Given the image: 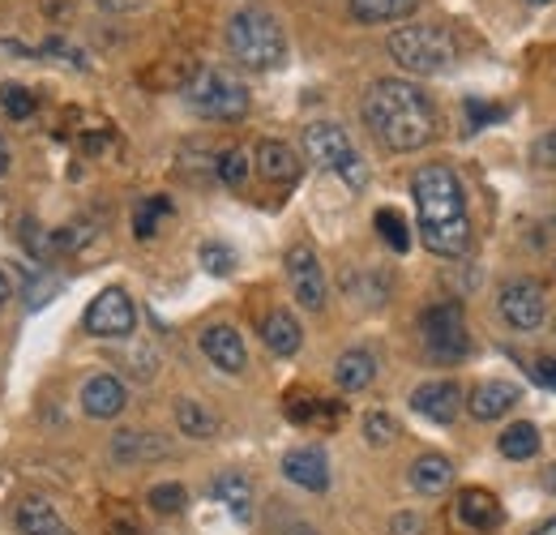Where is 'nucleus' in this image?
Here are the masks:
<instances>
[{
    "instance_id": "8",
    "label": "nucleus",
    "mask_w": 556,
    "mask_h": 535,
    "mask_svg": "<svg viewBox=\"0 0 556 535\" xmlns=\"http://www.w3.org/2000/svg\"><path fill=\"white\" fill-rule=\"evenodd\" d=\"M496 313L514 326V331H540L548 318V291L535 278H509L496 296Z\"/></svg>"
},
{
    "instance_id": "5",
    "label": "nucleus",
    "mask_w": 556,
    "mask_h": 535,
    "mask_svg": "<svg viewBox=\"0 0 556 535\" xmlns=\"http://www.w3.org/2000/svg\"><path fill=\"white\" fill-rule=\"evenodd\" d=\"M185 103L206 121H240L249 116V86L227 69H198L185 82Z\"/></svg>"
},
{
    "instance_id": "27",
    "label": "nucleus",
    "mask_w": 556,
    "mask_h": 535,
    "mask_svg": "<svg viewBox=\"0 0 556 535\" xmlns=\"http://www.w3.org/2000/svg\"><path fill=\"white\" fill-rule=\"evenodd\" d=\"M496 446H501V455H505V459L527 463V459H535V455H540V428H535V424H527V420H522V424H509V428L501 433V441H496Z\"/></svg>"
},
{
    "instance_id": "45",
    "label": "nucleus",
    "mask_w": 556,
    "mask_h": 535,
    "mask_svg": "<svg viewBox=\"0 0 556 535\" xmlns=\"http://www.w3.org/2000/svg\"><path fill=\"white\" fill-rule=\"evenodd\" d=\"M531 535H556V519H548V523H540Z\"/></svg>"
},
{
    "instance_id": "31",
    "label": "nucleus",
    "mask_w": 556,
    "mask_h": 535,
    "mask_svg": "<svg viewBox=\"0 0 556 535\" xmlns=\"http://www.w3.org/2000/svg\"><path fill=\"white\" fill-rule=\"evenodd\" d=\"M0 108H4L13 121H30V116H35V95H30L26 86H17V82H4V86H0Z\"/></svg>"
},
{
    "instance_id": "9",
    "label": "nucleus",
    "mask_w": 556,
    "mask_h": 535,
    "mask_svg": "<svg viewBox=\"0 0 556 535\" xmlns=\"http://www.w3.org/2000/svg\"><path fill=\"white\" fill-rule=\"evenodd\" d=\"M81 326H86V335L94 338H129L134 326H138V309H134L125 287H108V291H99L90 300Z\"/></svg>"
},
{
    "instance_id": "1",
    "label": "nucleus",
    "mask_w": 556,
    "mask_h": 535,
    "mask_svg": "<svg viewBox=\"0 0 556 535\" xmlns=\"http://www.w3.org/2000/svg\"><path fill=\"white\" fill-rule=\"evenodd\" d=\"M359 112H364V125L372 129V137L394 154L424 150L437 137V108L407 77H377L364 90Z\"/></svg>"
},
{
    "instance_id": "25",
    "label": "nucleus",
    "mask_w": 556,
    "mask_h": 535,
    "mask_svg": "<svg viewBox=\"0 0 556 535\" xmlns=\"http://www.w3.org/2000/svg\"><path fill=\"white\" fill-rule=\"evenodd\" d=\"M351 13L368 26H381V22H403L419 9V0H348Z\"/></svg>"
},
{
    "instance_id": "38",
    "label": "nucleus",
    "mask_w": 556,
    "mask_h": 535,
    "mask_svg": "<svg viewBox=\"0 0 556 535\" xmlns=\"http://www.w3.org/2000/svg\"><path fill=\"white\" fill-rule=\"evenodd\" d=\"M390 532L394 535H424V519H419V514H394Z\"/></svg>"
},
{
    "instance_id": "14",
    "label": "nucleus",
    "mask_w": 556,
    "mask_h": 535,
    "mask_svg": "<svg viewBox=\"0 0 556 535\" xmlns=\"http://www.w3.org/2000/svg\"><path fill=\"white\" fill-rule=\"evenodd\" d=\"M253 163H257V176H262L266 185H278V189H291V185L300 181V172H304L300 154H295L287 141H275V137L257 146Z\"/></svg>"
},
{
    "instance_id": "15",
    "label": "nucleus",
    "mask_w": 556,
    "mask_h": 535,
    "mask_svg": "<svg viewBox=\"0 0 556 535\" xmlns=\"http://www.w3.org/2000/svg\"><path fill=\"white\" fill-rule=\"evenodd\" d=\"M518 402H522V386H514V382H476V390L467 395V411L492 424V420L509 415V407H518Z\"/></svg>"
},
{
    "instance_id": "34",
    "label": "nucleus",
    "mask_w": 556,
    "mask_h": 535,
    "mask_svg": "<svg viewBox=\"0 0 556 535\" xmlns=\"http://www.w3.org/2000/svg\"><path fill=\"white\" fill-rule=\"evenodd\" d=\"M364 437H368V446H390L394 437H399V424H394V415H386V411H372V415H364Z\"/></svg>"
},
{
    "instance_id": "24",
    "label": "nucleus",
    "mask_w": 556,
    "mask_h": 535,
    "mask_svg": "<svg viewBox=\"0 0 556 535\" xmlns=\"http://www.w3.org/2000/svg\"><path fill=\"white\" fill-rule=\"evenodd\" d=\"M287 420L295 424H321V428H334L343 420V402L330 399H313V395H287Z\"/></svg>"
},
{
    "instance_id": "6",
    "label": "nucleus",
    "mask_w": 556,
    "mask_h": 535,
    "mask_svg": "<svg viewBox=\"0 0 556 535\" xmlns=\"http://www.w3.org/2000/svg\"><path fill=\"white\" fill-rule=\"evenodd\" d=\"M304 154H308L317 167L343 176L348 189H364V185H368V167H364L359 150L351 146L348 129L334 125V121H313V125L304 129Z\"/></svg>"
},
{
    "instance_id": "47",
    "label": "nucleus",
    "mask_w": 556,
    "mask_h": 535,
    "mask_svg": "<svg viewBox=\"0 0 556 535\" xmlns=\"http://www.w3.org/2000/svg\"><path fill=\"white\" fill-rule=\"evenodd\" d=\"M531 4H553V0H531Z\"/></svg>"
},
{
    "instance_id": "13",
    "label": "nucleus",
    "mask_w": 556,
    "mask_h": 535,
    "mask_svg": "<svg viewBox=\"0 0 556 535\" xmlns=\"http://www.w3.org/2000/svg\"><path fill=\"white\" fill-rule=\"evenodd\" d=\"M412 407H416L424 420H432V424H454V420H458V411H463V390H458V382L437 377V382L416 386Z\"/></svg>"
},
{
    "instance_id": "28",
    "label": "nucleus",
    "mask_w": 556,
    "mask_h": 535,
    "mask_svg": "<svg viewBox=\"0 0 556 535\" xmlns=\"http://www.w3.org/2000/svg\"><path fill=\"white\" fill-rule=\"evenodd\" d=\"M372 223H377L381 240H386L394 253H407V249H412V227H407V219H403L394 206H381V210L372 214Z\"/></svg>"
},
{
    "instance_id": "10",
    "label": "nucleus",
    "mask_w": 556,
    "mask_h": 535,
    "mask_svg": "<svg viewBox=\"0 0 556 535\" xmlns=\"http://www.w3.org/2000/svg\"><path fill=\"white\" fill-rule=\"evenodd\" d=\"M282 266H287L291 296H295L308 313L326 309V270H321V262H317V249H313V245H291Z\"/></svg>"
},
{
    "instance_id": "18",
    "label": "nucleus",
    "mask_w": 556,
    "mask_h": 535,
    "mask_svg": "<svg viewBox=\"0 0 556 535\" xmlns=\"http://www.w3.org/2000/svg\"><path fill=\"white\" fill-rule=\"evenodd\" d=\"M172 446L159 437V433H138V428H125L112 437V459L116 463H154V459H167Z\"/></svg>"
},
{
    "instance_id": "17",
    "label": "nucleus",
    "mask_w": 556,
    "mask_h": 535,
    "mask_svg": "<svg viewBox=\"0 0 556 535\" xmlns=\"http://www.w3.org/2000/svg\"><path fill=\"white\" fill-rule=\"evenodd\" d=\"M202 351L214 369L223 373H244L249 364V351H244V338L236 335V326H206L202 331Z\"/></svg>"
},
{
    "instance_id": "11",
    "label": "nucleus",
    "mask_w": 556,
    "mask_h": 535,
    "mask_svg": "<svg viewBox=\"0 0 556 535\" xmlns=\"http://www.w3.org/2000/svg\"><path fill=\"white\" fill-rule=\"evenodd\" d=\"M501 506L488 488H463L454 497V527L463 535H492L501 527Z\"/></svg>"
},
{
    "instance_id": "40",
    "label": "nucleus",
    "mask_w": 556,
    "mask_h": 535,
    "mask_svg": "<svg viewBox=\"0 0 556 535\" xmlns=\"http://www.w3.org/2000/svg\"><path fill=\"white\" fill-rule=\"evenodd\" d=\"M535 377H540L544 386H553V390H556V360H540V364H535Z\"/></svg>"
},
{
    "instance_id": "42",
    "label": "nucleus",
    "mask_w": 556,
    "mask_h": 535,
    "mask_svg": "<svg viewBox=\"0 0 556 535\" xmlns=\"http://www.w3.org/2000/svg\"><path fill=\"white\" fill-rule=\"evenodd\" d=\"M282 535H317V532H313L308 523H291V527H287V532H282Z\"/></svg>"
},
{
    "instance_id": "30",
    "label": "nucleus",
    "mask_w": 556,
    "mask_h": 535,
    "mask_svg": "<svg viewBox=\"0 0 556 535\" xmlns=\"http://www.w3.org/2000/svg\"><path fill=\"white\" fill-rule=\"evenodd\" d=\"M198 262H202L214 278H227V274L236 270V249H231V245H223V240H206V245L198 249Z\"/></svg>"
},
{
    "instance_id": "37",
    "label": "nucleus",
    "mask_w": 556,
    "mask_h": 535,
    "mask_svg": "<svg viewBox=\"0 0 556 535\" xmlns=\"http://www.w3.org/2000/svg\"><path fill=\"white\" fill-rule=\"evenodd\" d=\"M531 154H535V163H540V167H556V129H548V134L540 137Z\"/></svg>"
},
{
    "instance_id": "19",
    "label": "nucleus",
    "mask_w": 556,
    "mask_h": 535,
    "mask_svg": "<svg viewBox=\"0 0 556 535\" xmlns=\"http://www.w3.org/2000/svg\"><path fill=\"white\" fill-rule=\"evenodd\" d=\"M17 527H22V535H73V527L61 519V510L43 497H22L17 501Z\"/></svg>"
},
{
    "instance_id": "32",
    "label": "nucleus",
    "mask_w": 556,
    "mask_h": 535,
    "mask_svg": "<svg viewBox=\"0 0 556 535\" xmlns=\"http://www.w3.org/2000/svg\"><path fill=\"white\" fill-rule=\"evenodd\" d=\"M167 210H172V201H167V198H146V201H141L138 210H134V232H138V240H150V236L159 232V219H163Z\"/></svg>"
},
{
    "instance_id": "23",
    "label": "nucleus",
    "mask_w": 556,
    "mask_h": 535,
    "mask_svg": "<svg viewBox=\"0 0 556 535\" xmlns=\"http://www.w3.org/2000/svg\"><path fill=\"white\" fill-rule=\"evenodd\" d=\"M262 343L275 351V356H295L304 347V331L300 322L287 313V309H275L266 322H262Z\"/></svg>"
},
{
    "instance_id": "20",
    "label": "nucleus",
    "mask_w": 556,
    "mask_h": 535,
    "mask_svg": "<svg viewBox=\"0 0 556 535\" xmlns=\"http://www.w3.org/2000/svg\"><path fill=\"white\" fill-rule=\"evenodd\" d=\"M372 377H377V356L368 351V347H351L343 351L339 360H334V382H339V390H368L372 386Z\"/></svg>"
},
{
    "instance_id": "29",
    "label": "nucleus",
    "mask_w": 556,
    "mask_h": 535,
    "mask_svg": "<svg viewBox=\"0 0 556 535\" xmlns=\"http://www.w3.org/2000/svg\"><path fill=\"white\" fill-rule=\"evenodd\" d=\"M249 150H240V146H231V150H223L218 159H214V176L227 185V189H240L244 181H249Z\"/></svg>"
},
{
    "instance_id": "16",
    "label": "nucleus",
    "mask_w": 556,
    "mask_h": 535,
    "mask_svg": "<svg viewBox=\"0 0 556 535\" xmlns=\"http://www.w3.org/2000/svg\"><path fill=\"white\" fill-rule=\"evenodd\" d=\"M125 402H129V390H125V382L112 377V373H99V377H90V382L81 386V411L94 415V420H112V415H121Z\"/></svg>"
},
{
    "instance_id": "21",
    "label": "nucleus",
    "mask_w": 556,
    "mask_h": 535,
    "mask_svg": "<svg viewBox=\"0 0 556 535\" xmlns=\"http://www.w3.org/2000/svg\"><path fill=\"white\" fill-rule=\"evenodd\" d=\"M210 493H214V501H223L240 523L253 519V484H249V475H240V471H223V475H214Z\"/></svg>"
},
{
    "instance_id": "12",
    "label": "nucleus",
    "mask_w": 556,
    "mask_h": 535,
    "mask_svg": "<svg viewBox=\"0 0 556 535\" xmlns=\"http://www.w3.org/2000/svg\"><path fill=\"white\" fill-rule=\"evenodd\" d=\"M282 475L300 484L304 493H326L330 488V459L321 446H295L282 455Z\"/></svg>"
},
{
    "instance_id": "4",
    "label": "nucleus",
    "mask_w": 556,
    "mask_h": 535,
    "mask_svg": "<svg viewBox=\"0 0 556 535\" xmlns=\"http://www.w3.org/2000/svg\"><path fill=\"white\" fill-rule=\"evenodd\" d=\"M390 57L394 65L416 73V77H437L458 61V43L445 26H432V22H416V26H399L390 35Z\"/></svg>"
},
{
    "instance_id": "33",
    "label": "nucleus",
    "mask_w": 556,
    "mask_h": 535,
    "mask_svg": "<svg viewBox=\"0 0 556 535\" xmlns=\"http://www.w3.org/2000/svg\"><path fill=\"white\" fill-rule=\"evenodd\" d=\"M103 527H108V535H141L138 514H134V506H125V501H108V506H103Z\"/></svg>"
},
{
    "instance_id": "2",
    "label": "nucleus",
    "mask_w": 556,
    "mask_h": 535,
    "mask_svg": "<svg viewBox=\"0 0 556 535\" xmlns=\"http://www.w3.org/2000/svg\"><path fill=\"white\" fill-rule=\"evenodd\" d=\"M412 198L419 210V240L437 258H463L471 249V214L463 181L450 163H424L412 176Z\"/></svg>"
},
{
    "instance_id": "46",
    "label": "nucleus",
    "mask_w": 556,
    "mask_h": 535,
    "mask_svg": "<svg viewBox=\"0 0 556 535\" xmlns=\"http://www.w3.org/2000/svg\"><path fill=\"white\" fill-rule=\"evenodd\" d=\"M4 304H9V278L0 274V309H4Z\"/></svg>"
},
{
    "instance_id": "44",
    "label": "nucleus",
    "mask_w": 556,
    "mask_h": 535,
    "mask_svg": "<svg viewBox=\"0 0 556 535\" xmlns=\"http://www.w3.org/2000/svg\"><path fill=\"white\" fill-rule=\"evenodd\" d=\"M9 172V146H4V137H0V176Z\"/></svg>"
},
{
    "instance_id": "3",
    "label": "nucleus",
    "mask_w": 556,
    "mask_h": 535,
    "mask_svg": "<svg viewBox=\"0 0 556 535\" xmlns=\"http://www.w3.org/2000/svg\"><path fill=\"white\" fill-rule=\"evenodd\" d=\"M227 52L249 73H270L287 61V35H282L275 13L249 4V9L231 13V22H227Z\"/></svg>"
},
{
    "instance_id": "26",
    "label": "nucleus",
    "mask_w": 556,
    "mask_h": 535,
    "mask_svg": "<svg viewBox=\"0 0 556 535\" xmlns=\"http://www.w3.org/2000/svg\"><path fill=\"white\" fill-rule=\"evenodd\" d=\"M176 424H180V433L193 437V441H210V437L218 433V415L206 411L198 399H176Z\"/></svg>"
},
{
    "instance_id": "7",
    "label": "nucleus",
    "mask_w": 556,
    "mask_h": 535,
    "mask_svg": "<svg viewBox=\"0 0 556 535\" xmlns=\"http://www.w3.org/2000/svg\"><path fill=\"white\" fill-rule=\"evenodd\" d=\"M419 335H424V351L437 364H463L471 356V331H467V313L458 300H441V304L424 309Z\"/></svg>"
},
{
    "instance_id": "39",
    "label": "nucleus",
    "mask_w": 556,
    "mask_h": 535,
    "mask_svg": "<svg viewBox=\"0 0 556 535\" xmlns=\"http://www.w3.org/2000/svg\"><path fill=\"white\" fill-rule=\"evenodd\" d=\"M99 9H108V13H134V9H141L146 0H94Z\"/></svg>"
},
{
    "instance_id": "22",
    "label": "nucleus",
    "mask_w": 556,
    "mask_h": 535,
    "mask_svg": "<svg viewBox=\"0 0 556 535\" xmlns=\"http://www.w3.org/2000/svg\"><path fill=\"white\" fill-rule=\"evenodd\" d=\"M450 484H454V463L445 455H419L412 463V488L424 497H441L450 493Z\"/></svg>"
},
{
    "instance_id": "35",
    "label": "nucleus",
    "mask_w": 556,
    "mask_h": 535,
    "mask_svg": "<svg viewBox=\"0 0 556 535\" xmlns=\"http://www.w3.org/2000/svg\"><path fill=\"white\" fill-rule=\"evenodd\" d=\"M185 501H189L185 484H154V488H150V506H154L159 514H180Z\"/></svg>"
},
{
    "instance_id": "41",
    "label": "nucleus",
    "mask_w": 556,
    "mask_h": 535,
    "mask_svg": "<svg viewBox=\"0 0 556 535\" xmlns=\"http://www.w3.org/2000/svg\"><path fill=\"white\" fill-rule=\"evenodd\" d=\"M43 52H65V48H61V43H52V48H43ZM70 61L77 69H86V57H81V52H70Z\"/></svg>"
},
{
    "instance_id": "43",
    "label": "nucleus",
    "mask_w": 556,
    "mask_h": 535,
    "mask_svg": "<svg viewBox=\"0 0 556 535\" xmlns=\"http://www.w3.org/2000/svg\"><path fill=\"white\" fill-rule=\"evenodd\" d=\"M544 488H548V493H556V463H553V468H544Z\"/></svg>"
},
{
    "instance_id": "36",
    "label": "nucleus",
    "mask_w": 556,
    "mask_h": 535,
    "mask_svg": "<svg viewBox=\"0 0 556 535\" xmlns=\"http://www.w3.org/2000/svg\"><path fill=\"white\" fill-rule=\"evenodd\" d=\"M505 116V108H492V103H480V99H467V121H471V129H484L492 121H501Z\"/></svg>"
}]
</instances>
